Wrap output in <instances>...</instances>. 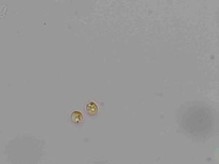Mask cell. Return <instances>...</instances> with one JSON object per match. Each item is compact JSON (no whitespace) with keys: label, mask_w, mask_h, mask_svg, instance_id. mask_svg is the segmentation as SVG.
<instances>
[{"label":"cell","mask_w":219,"mask_h":164,"mask_svg":"<svg viewBox=\"0 0 219 164\" xmlns=\"http://www.w3.org/2000/svg\"><path fill=\"white\" fill-rule=\"evenodd\" d=\"M71 119L75 124H79L83 120V115L80 112L75 111L71 114Z\"/></svg>","instance_id":"6da1fadb"},{"label":"cell","mask_w":219,"mask_h":164,"mask_svg":"<svg viewBox=\"0 0 219 164\" xmlns=\"http://www.w3.org/2000/svg\"><path fill=\"white\" fill-rule=\"evenodd\" d=\"M86 110L90 115H94L98 111V106L95 102H91L86 105Z\"/></svg>","instance_id":"7a4b0ae2"}]
</instances>
